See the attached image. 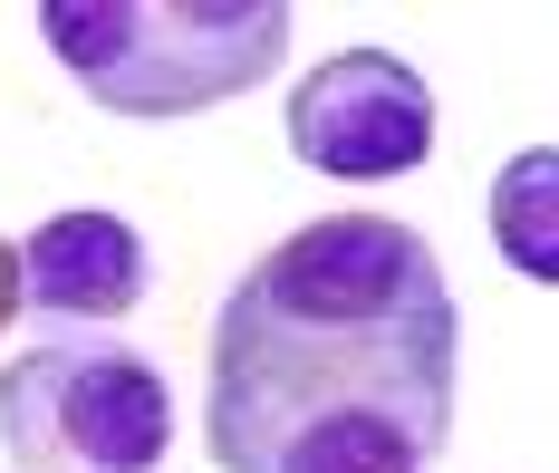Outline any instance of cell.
Returning <instances> with one entry per match:
<instances>
[{
  "label": "cell",
  "mask_w": 559,
  "mask_h": 473,
  "mask_svg": "<svg viewBox=\"0 0 559 473\" xmlns=\"http://www.w3.org/2000/svg\"><path fill=\"white\" fill-rule=\"evenodd\" d=\"M39 39L107 117H203L289 59V0H39Z\"/></svg>",
  "instance_id": "obj_2"
},
{
  "label": "cell",
  "mask_w": 559,
  "mask_h": 473,
  "mask_svg": "<svg viewBox=\"0 0 559 473\" xmlns=\"http://www.w3.org/2000/svg\"><path fill=\"white\" fill-rule=\"evenodd\" d=\"M289 155L337 184H395L435 155V87L395 49H337L289 87Z\"/></svg>",
  "instance_id": "obj_4"
},
{
  "label": "cell",
  "mask_w": 559,
  "mask_h": 473,
  "mask_svg": "<svg viewBox=\"0 0 559 473\" xmlns=\"http://www.w3.org/2000/svg\"><path fill=\"white\" fill-rule=\"evenodd\" d=\"M174 397L155 357L116 329H49L0 357V454L10 473H155Z\"/></svg>",
  "instance_id": "obj_3"
},
{
  "label": "cell",
  "mask_w": 559,
  "mask_h": 473,
  "mask_svg": "<svg viewBox=\"0 0 559 473\" xmlns=\"http://www.w3.org/2000/svg\"><path fill=\"white\" fill-rule=\"evenodd\" d=\"M145 233L126 213H49L39 233H20L0 251V291L39 319L68 329H116L135 299H145Z\"/></svg>",
  "instance_id": "obj_5"
},
{
  "label": "cell",
  "mask_w": 559,
  "mask_h": 473,
  "mask_svg": "<svg viewBox=\"0 0 559 473\" xmlns=\"http://www.w3.org/2000/svg\"><path fill=\"white\" fill-rule=\"evenodd\" d=\"M550 145H531L521 165H511L502 184H492V241H502V261L521 271V281H550L559 271V241H550Z\"/></svg>",
  "instance_id": "obj_6"
},
{
  "label": "cell",
  "mask_w": 559,
  "mask_h": 473,
  "mask_svg": "<svg viewBox=\"0 0 559 473\" xmlns=\"http://www.w3.org/2000/svg\"><path fill=\"white\" fill-rule=\"evenodd\" d=\"M453 435V291L395 213L271 241L213 319L203 445L223 473H425Z\"/></svg>",
  "instance_id": "obj_1"
}]
</instances>
